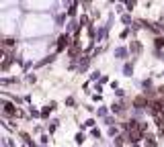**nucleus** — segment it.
<instances>
[{
  "label": "nucleus",
  "mask_w": 164,
  "mask_h": 147,
  "mask_svg": "<svg viewBox=\"0 0 164 147\" xmlns=\"http://www.w3.org/2000/svg\"><path fill=\"white\" fill-rule=\"evenodd\" d=\"M88 127H95V119H88L84 125H82V129H88Z\"/></svg>",
  "instance_id": "13"
},
{
  "label": "nucleus",
  "mask_w": 164,
  "mask_h": 147,
  "mask_svg": "<svg viewBox=\"0 0 164 147\" xmlns=\"http://www.w3.org/2000/svg\"><path fill=\"white\" fill-rule=\"evenodd\" d=\"M121 20L125 23V25H129V23H131V16H129V14H123V16H121Z\"/></svg>",
  "instance_id": "15"
},
{
  "label": "nucleus",
  "mask_w": 164,
  "mask_h": 147,
  "mask_svg": "<svg viewBox=\"0 0 164 147\" xmlns=\"http://www.w3.org/2000/svg\"><path fill=\"white\" fill-rule=\"evenodd\" d=\"M129 51L131 53H140V51H142V45H140V43H137V41H131V45H129Z\"/></svg>",
  "instance_id": "7"
},
{
  "label": "nucleus",
  "mask_w": 164,
  "mask_h": 147,
  "mask_svg": "<svg viewBox=\"0 0 164 147\" xmlns=\"http://www.w3.org/2000/svg\"><path fill=\"white\" fill-rule=\"evenodd\" d=\"M68 45H70V33H64L58 39V51H64V49H68Z\"/></svg>",
  "instance_id": "2"
},
{
  "label": "nucleus",
  "mask_w": 164,
  "mask_h": 147,
  "mask_svg": "<svg viewBox=\"0 0 164 147\" xmlns=\"http://www.w3.org/2000/svg\"><path fill=\"white\" fill-rule=\"evenodd\" d=\"M76 143H78V145H82V143H84V141H86V137H84V133H76Z\"/></svg>",
  "instance_id": "9"
},
{
  "label": "nucleus",
  "mask_w": 164,
  "mask_h": 147,
  "mask_svg": "<svg viewBox=\"0 0 164 147\" xmlns=\"http://www.w3.org/2000/svg\"><path fill=\"white\" fill-rule=\"evenodd\" d=\"M99 117H107V108H99Z\"/></svg>",
  "instance_id": "20"
},
{
  "label": "nucleus",
  "mask_w": 164,
  "mask_h": 147,
  "mask_svg": "<svg viewBox=\"0 0 164 147\" xmlns=\"http://www.w3.org/2000/svg\"><path fill=\"white\" fill-rule=\"evenodd\" d=\"M66 104H68V106H74V98L68 96V98H66Z\"/></svg>",
  "instance_id": "16"
},
{
  "label": "nucleus",
  "mask_w": 164,
  "mask_h": 147,
  "mask_svg": "<svg viewBox=\"0 0 164 147\" xmlns=\"http://www.w3.org/2000/svg\"><path fill=\"white\" fill-rule=\"evenodd\" d=\"M90 135H92V137H101V131H99V129H92Z\"/></svg>",
  "instance_id": "17"
},
{
  "label": "nucleus",
  "mask_w": 164,
  "mask_h": 147,
  "mask_svg": "<svg viewBox=\"0 0 164 147\" xmlns=\"http://www.w3.org/2000/svg\"><path fill=\"white\" fill-rule=\"evenodd\" d=\"M146 147H156V137L146 135Z\"/></svg>",
  "instance_id": "8"
},
{
  "label": "nucleus",
  "mask_w": 164,
  "mask_h": 147,
  "mask_svg": "<svg viewBox=\"0 0 164 147\" xmlns=\"http://www.w3.org/2000/svg\"><path fill=\"white\" fill-rule=\"evenodd\" d=\"M35 80H37V78H35L33 74H29V76H27V82H31V84H35Z\"/></svg>",
  "instance_id": "18"
},
{
  "label": "nucleus",
  "mask_w": 164,
  "mask_h": 147,
  "mask_svg": "<svg viewBox=\"0 0 164 147\" xmlns=\"http://www.w3.org/2000/svg\"><path fill=\"white\" fill-rule=\"evenodd\" d=\"M2 45H4V47H14V45H17V41H14V39H4Z\"/></svg>",
  "instance_id": "11"
},
{
  "label": "nucleus",
  "mask_w": 164,
  "mask_h": 147,
  "mask_svg": "<svg viewBox=\"0 0 164 147\" xmlns=\"http://www.w3.org/2000/svg\"><path fill=\"white\" fill-rule=\"evenodd\" d=\"M162 76H164V72H162Z\"/></svg>",
  "instance_id": "23"
},
{
  "label": "nucleus",
  "mask_w": 164,
  "mask_h": 147,
  "mask_svg": "<svg viewBox=\"0 0 164 147\" xmlns=\"http://www.w3.org/2000/svg\"><path fill=\"white\" fill-rule=\"evenodd\" d=\"M2 113L6 114V117H19V108L14 106L13 102H4V108H2Z\"/></svg>",
  "instance_id": "1"
},
{
  "label": "nucleus",
  "mask_w": 164,
  "mask_h": 147,
  "mask_svg": "<svg viewBox=\"0 0 164 147\" xmlns=\"http://www.w3.org/2000/svg\"><path fill=\"white\" fill-rule=\"evenodd\" d=\"M127 55H129V51H127L125 47H117L115 49V57L117 59H127Z\"/></svg>",
  "instance_id": "3"
},
{
  "label": "nucleus",
  "mask_w": 164,
  "mask_h": 147,
  "mask_svg": "<svg viewBox=\"0 0 164 147\" xmlns=\"http://www.w3.org/2000/svg\"><path fill=\"white\" fill-rule=\"evenodd\" d=\"M158 92H160V94H164V86H160V88H158Z\"/></svg>",
  "instance_id": "21"
},
{
  "label": "nucleus",
  "mask_w": 164,
  "mask_h": 147,
  "mask_svg": "<svg viewBox=\"0 0 164 147\" xmlns=\"http://www.w3.org/2000/svg\"><path fill=\"white\" fill-rule=\"evenodd\" d=\"M123 110H125V108H123V104H121V102H113V104H111V113L121 114Z\"/></svg>",
  "instance_id": "6"
},
{
  "label": "nucleus",
  "mask_w": 164,
  "mask_h": 147,
  "mask_svg": "<svg viewBox=\"0 0 164 147\" xmlns=\"http://www.w3.org/2000/svg\"><path fill=\"white\" fill-rule=\"evenodd\" d=\"M154 45H156V49H162L164 47V37H156V43H154Z\"/></svg>",
  "instance_id": "10"
},
{
  "label": "nucleus",
  "mask_w": 164,
  "mask_h": 147,
  "mask_svg": "<svg viewBox=\"0 0 164 147\" xmlns=\"http://www.w3.org/2000/svg\"><path fill=\"white\" fill-rule=\"evenodd\" d=\"M109 135H111V137H117V129L111 127V129H109Z\"/></svg>",
  "instance_id": "19"
},
{
  "label": "nucleus",
  "mask_w": 164,
  "mask_h": 147,
  "mask_svg": "<svg viewBox=\"0 0 164 147\" xmlns=\"http://www.w3.org/2000/svg\"><path fill=\"white\" fill-rule=\"evenodd\" d=\"M123 74H125L127 78H131V76H133V63H129V61H127V63L123 66Z\"/></svg>",
  "instance_id": "5"
},
{
  "label": "nucleus",
  "mask_w": 164,
  "mask_h": 147,
  "mask_svg": "<svg viewBox=\"0 0 164 147\" xmlns=\"http://www.w3.org/2000/svg\"><path fill=\"white\" fill-rule=\"evenodd\" d=\"M131 147H137V143H136V145H131Z\"/></svg>",
  "instance_id": "22"
},
{
  "label": "nucleus",
  "mask_w": 164,
  "mask_h": 147,
  "mask_svg": "<svg viewBox=\"0 0 164 147\" xmlns=\"http://www.w3.org/2000/svg\"><path fill=\"white\" fill-rule=\"evenodd\" d=\"M54 108H55V102H49L47 106H43V110H41V117H43V119H45V117H49V113H51Z\"/></svg>",
  "instance_id": "4"
},
{
  "label": "nucleus",
  "mask_w": 164,
  "mask_h": 147,
  "mask_svg": "<svg viewBox=\"0 0 164 147\" xmlns=\"http://www.w3.org/2000/svg\"><path fill=\"white\" fill-rule=\"evenodd\" d=\"M29 114H31V117H39V110H37V108H33V106H31V108H29Z\"/></svg>",
  "instance_id": "14"
},
{
  "label": "nucleus",
  "mask_w": 164,
  "mask_h": 147,
  "mask_svg": "<svg viewBox=\"0 0 164 147\" xmlns=\"http://www.w3.org/2000/svg\"><path fill=\"white\" fill-rule=\"evenodd\" d=\"M123 141H125V137H123V135H117V137H115V145H117V147L123 145Z\"/></svg>",
  "instance_id": "12"
}]
</instances>
